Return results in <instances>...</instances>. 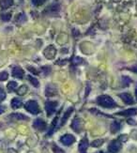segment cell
<instances>
[{"instance_id":"1","label":"cell","mask_w":137,"mask_h":153,"mask_svg":"<svg viewBox=\"0 0 137 153\" xmlns=\"http://www.w3.org/2000/svg\"><path fill=\"white\" fill-rule=\"evenodd\" d=\"M97 103L104 108H115L116 103L114 100L108 95H101L97 98Z\"/></svg>"},{"instance_id":"2","label":"cell","mask_w":137,"mask_h":153,"mask_svg":"<svg viewBox=\"0 0 137 153\" xmlns=\"http://www.w3.org/2000/svg\"><path fill=\"white\" fill-rule=\"evenodd\" d=\"M24 108L33 115H38L40 113V107L36 101H28L24 104Z\"/></svg>"},{"instance_id":"3","label":"cell","mask_w":137,"mask_h":153,"mask_svg":"<svg viewBox=\"0 0 137 153\" xmlns=\"http://www.w3.org/2000/svg\"><path fill=\"white\" fill-rule=\"evenodd\" d=\"M56 106H57V102H56L48 101V102H45V110H46V112H47V116L48 117L52 116L56 112Z\"/></svg>"},{"instance_id":"4","label":"cell","mask_w":137,"mask_h":153,"mask_svg":"<svg viewBox=\"0 0 137 153\" xmlns=\"http://www.w3.org/2000/svg\"><path fill=\"white\" fill-rule=\"evenodd\" d=\"M121 149V143L119 140H113L109 144L108 150L110 153H117Z\"/></svg>"},{"instance_id":"5","label":"cell","mask_w":137,"mask_h":153,"mask_svg":"<svg viewBox=\"0 0 137 153\" xmlns=\"http://www.w3.org/2000/svg\"><path fill=\"white\" fill-rule=\"evenodd\" d=\"M60 141L64 146H70L75 142V137L71 134H65L60 138Z\"/></svg>"},{"instance_id":"6","label":"cell","mask_w":137,"mask_h":153,"mask_svg":"<svg viewBox=\"0 0 137 153\" xmlns=\"http://www.w3.org/2000/svg\"><path fill=\"white\" fill-rule=\"evenodd\" d=\"M71 129H73L76 132H81L82 131L83 126H82V123H81V119L79 117L74 118V120L73 121V123H71Z\"/></svg>"},{"instance_id":"7","label":"cell","mask_w":137,"mask_h":153,"mask_svg":"<svg viewBox=\"0 0 137 153\" xmlns=\"http://www.w3.org/2000/svg\"><path fill=\"white\" fill-rule=\"evenodd\" d=\"M89 146V143H88V140L87 137H84L82 140L80 141V144H79V152L80 153H87V148Z\"/></svg>"},{"instance_id":"8","label":"cell","mask_w":137,"mask_h":153,"mask_svg":"<svg viewBox=\"0 0 137 153\" xmlns=\"http://www.w3.org/2000/svg\"><path fill=\"white\" fill-rule=\"evenodd\" d=\"M33 126H34L35 129H37L39 131H44L45 129H46V123H45L41 118L35 119L34 122H33Z\"/></svg>"},{"instance_id":"9","label":"cell","mask_w":137,"mask_h":153,"mask_svg":"<svg viewBox=\"0 0 137 153\" xmlns=\"http://www.w3.org/2000/svg\"><path fill=\"white\" fill-rule=\"evenodd\" d=\"M119 97L126 104H133L134 102L133 98L129 93H121V94H119Z\"/></svg>"},{"instance_id":"10","label":"cell","mask_w":137,"mask_h":153,"mask_svg":"<svg viewBox=\"0 0 137 153\" xmlns=\"http://www.w3.org/2000/svg\"><path fill=\"white\" fill-rule=\"evenodd\" d=\"M24 75V71L20 68V67H14L12 69V76L19 78V79H22Z\"/></svg>"},{"instance_id":"11","label":"cell","mask_w":137,"mask_h":153,"mask_svg":"<svg viewBox=\"0 0 137 153\" xmlns=\"http://www.w3.org/2000/svg\"><path fill=\"white\" fill-rule=\"evenodd\" d=\"M137 114V109H128V110H125V111H122V112H119L117 113V115L119 116H125V117H130V116H134Z\"/></svg>"},{"instance_id":"12","label":"cell","mask_w":137,"mask_h":153,"mask_svg":"<svg viewBox=\"0 0 137 153\" xmlns=\"http://www.w3.org/2000/svg\"><path fill=\"white\" fill-rule=\"evenodd\" d=\"M73 107H70L66 112H65V114L63 115V117H62V119H61L60 126H63L65 123H66V121L68 120L69 117L71 115V113H73Z\"/></svg>"},{"instance_id":"13","label":"cell","mask_w":137,"mask_h":153,"mask_svg":"<svg viewBox=\"0 0 137 153\" xmlns=\"http://www.w3.org/2000/svg\"><path fill=\"white\" fill-rule=\"evenodd\" d=\"M56 86H54L53 85H47L46 86V96L48 97H51L55 94H56Z\"/></svg>"},{"instance_id":"14","label":"cell","mask_w":137,"mask_h":153,"mask_svg":"<svg viewBox=\"0 0 137 153\" xmlns=\"http://www.w3.org/2000/svg\"><path fill=\"white\" fill-rule=\"evenodd\" d=\"M10 118L16 119V120H27L28 117L27 116H24L23 114H19V113H15V114H11L10 116Z\"/></svg>"},{"instance_id":"15","label":"cell","mask_w":137,"mask_h":153,"mask_svg":"<svg viewBox=\"0 0 137 153\" xmlns=\"http://www.w3.org/2000/svg\"><path fill=\"white\" fill-rule=\"evenodd\" d=\"M12 4H13L12 0H0V7H1L2 10H6L10 8Z\"/></svg>"},{"instance_id":"16","label":"cell","mask_w":137,"mask_h":153,"mask_svg":"<svg viewBox=\"0 0 137 153\" xmlns=\"http://www.w3.org/2000/svg\"><path fill=\"white\" fill-rule=\"evenodd\" d=\"M121 128V126H120V123L119 122H117V121H115L112 123V125H111V132H113V134H116V132H117Z\"/></svg>"},{"instance_id":"17","label":"cell","mask_w":137,"mask_h":153,"mask_svg":"<svg viewBox=\"0 0 137 153\" xmlns=\"http://www.w3.org/2000/svg\"><path fill=\"white\" fill-rule=\"evenodd\" d=\"M21 106H22V101H21V100L15 98V99H13L11 101V107L13 108V109L20 108Z\"/></svg>"},{"instance_id":"18","label":"cell","mask_w":137,"mask_h":153,"mask_svg":"<svg viewBox=\"0 0 137 153\" xmlns=\"http://www.w3.org/2000/svg\"><path fill=\"white\" fill-rule=\"evenodd\" d=\"M57 117H56L55 119H54V121H53V123H52V125H51V128H50V131H48V134H47V136H51L52 134H53V132L55 131V130H56V123H57Z\"/></svg>"},{"instance_id":"19","label":"cell","mask_w":137,"mask_h":153,"mask_svg":"<svg viewBox=\"0 0 137 153\" xmlns=\"http://www.w3.org/2000/svg\"><path fill=\"white\" fill-rule=\"evenodd\" d=\"M16 88H17V83L14 82V81H10V82L8 84V85H7V88H8V90H9L10 92H12L13 90H15Z\"/></svg>"},{"instance_id":"20","label":"cell","mask_w":137,"mask_h":153,"mask_svg":"<svg viewBox=\"0 0 137 153\" xmlns=\"http://www.w3.org/2000/svg\"><path fill=\"white\" fill-rule=\"evenodd\" d=\"M27 92V85H22L17 90L18 95H24Z\"/></svg>"},{"instance_id":"21","label":"cell","mask_w":137,"mask_h":153,"mask_svg":"<svg viewBox=\"0 0 137 153\" xmlns=\"http://www.w3.org/2000/svg\"><path fill=\"white\" fill-rule=\"evenodd\" d=\"M28 80L30 81V83L33 85L34 86H36V88H38L39 86V81H38V79H36L35 77H33V76H31V75H28Z\"/></svg>"},{"instance_id":"22","label":"cell","mask_w":137,"mask_h":153,"mask_svg":"<svg viewBox=\"0 0 137 153\" xmlns=\"http://www.w3.org/2000/svg\"><path fill=\"white\" fill-rule=\"evenodd\" d=\"M130 83H132V80H130V78L127 77V76H123L122 77V85H123V86H127Z\"/></svg>"},{"instance_id":"23","label":"cell","mask_w":137,"mask_h":153,"mask_svg":"<svg viewBox=\"0 0 137 153\" xmlns=\"http://www.w3.org/2000/svg\"><path fill=\"white\" fill-rule=\"evenodd\" d=\"M8 77H9V74L7 71L0 72V81H6V80L8 79Z\"/></svg>"},{"instance_id":"24","label":"cell","mask_w":137,"mask_h":153,"mask_svg":"<svg viewBox=\"0 0 137 153\" xmlns=\"http://www.w3.org/2000/svg\"><path fill=\"white\" fill-rule=\"evenodd\" d=\"M11 18V14L10 13H3V14L1 15V19L3 20V21L7 22V21H10Z\"/></svg>"},{"instance_id":"25","label":"cell","mask_w":137,"mask_h":153,"mask_svg":"<svg viewBox=\"0 0 137 153\" xmlns=\"http://www.w3.org/2000/svg\"><path fill=\"white\" fill-rule=\"evenodd\" d=\"M103 144V140H101V139H98V140H95V141H93L92 142V144H91V146L92 147H100L101 145H102Z\"/></svg>"},{"instance_id":"26","label":"cell","mask_w":137,"mask_h":153,"mask_svg":"<svg viewBox=\"0 0 137 153\" xmlns=\"http://www.w3.org/2000/svg\"><path fill=\"white\" fill-rule=\"evenodd\" d=\"M32 1V3H33L35 6H41V5H42L46 0H31Z\"/></svg>"},{"instance_id":"27","label":"cell","mask_w":137,"mask_h":153,"mask_svg":"<svg viewBox=\"0 0 137 153\" xmlns=\"http://www.w3.org/2000/svg\"><path fill=\"white\" fill-rule=\"evenodd\" d=\"M5 98H6V93L3 90V88H0V102H2L3 100H5Z\"/></svg>"},{"instance_id":"28","label":"cell","mask_w":137,"mask_h":153,"mask_svg":"<svg viewBox=\"0 0 137 153\" xmlns=\"http://www.w3.org/2000/svg\"><path fill=\"white\" fill-rule=\"evenodd\" d=\"M53 150H54L55 153H65L64 150H62L60 148H58L57 146H54V147H53Z\"/></svg>"},{"instance_id":"29","label":"cell","mask_w":137,"mask_h":153,"mask_svg":"<svg viewBox=\"0 0 137 153\" xmlns=\"http://www.w3.org/2000/svg\"><path fill=\"white\" fill-rule=\"evenodd\" d=\"M83 61H82V58L81 57H75V60H74V63L75 64H80Z\"/></svg>"},{"instance_id":"30","label":"cell","mask_w":137,"mask_h":153,"mask_svg":"<svg viewBox=\"0 0 137 153\" xmlns=\"http://www.w3.org/2000/svg\"><path fill=\"white\" fill-rule=\"evenodd\" d=\"M5 110H6V107H5V106L0 105V115L3 114V113L5 112Z\"/></svg>"},{"instance_id":"31","label":"cell","mask_w":137,"mask_h":153,"mask_svg":"<svg viewBox=\"0 0 137 153\" xmlns=\"http://www.w3.org/2000/svg\"><path fill=\"white\" fill-rule=\"evenodd\" d=\"M130 70L135 71V72H137V67H133V68H130Z\"/></svg>"},{"instance_id":"32","label":"cell","mask_w":137,"mask_h":153,"mask_svg":"<svg viewBox=\"0 0 137 153\" xmlns=\"http://www.w3.org/2000/svg\"><path fill=\"white\" fill-rule=\"evenodd\" d=\"M135 95H136V99H137V88H136V89H135Z\"/></svg>"},{"instance_id":"33","label":"cell","mask_w":137,"mask_h":153,"mask_svg":"<svg viewBox=\"0 0 137 153\" xmlns=\"http://www.w3.org/2000/svg\"><path fill=\"white\" fill-rule=\"evenodd\" d=\"M96 153H104V152H102V151H99V152H96Z\"/></svg>"}]
</instances>
